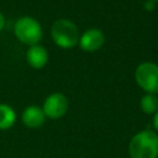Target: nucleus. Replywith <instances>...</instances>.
I'll return each mask as SVG.
<instances>
[{"mask_svg": "<svg viewBox=\"0 0 158 158\" xmlns=\"http://www.w3.org/2000/svg\"><path fill=\"white\" fill-rule=\"evenodd\" d=\"M131 158H158V133L153 130L137 132L130 141Z\"/></svg>", "mask_w": 158, "mask_h": 158, "instance_id": "nucleus-1", "label": "nucleus"}, {"mask_svg": "<svg viewBox=\"0 0 158 158\" xmlns=\"http://www.w3.org/2000/svg\"><path fill=\"white\" fill-rule=\"evenodd\" d=\"M51 37L53 42L63 49L73 48L79 42V30L77 25L68 19H59L51 27Z\"/></svg>", "mask_w": 158, "mask_h": 158, "instance_id": "nucleus-2", "label": "nucleus"}, {"mask_svg": "<svg viewBox=\"0 0 158 158\" xmlns=\"http://www.w3.org/2000/svg\"><path fill=\"white\" fill-rule=\"evenodd\" d=\"M14 33L21 43L27 44L28 47L38 44L43 36L41 23L31 16L20 17L14 26Z\"/></svg>", "mask_w": 158, "mask_h": 158, "instance_id": "nucleus-3", "label": "nucleus"}, {"mask_svg": "<svg viewBox=\"0 0 158 158\" xmlns=\"http://www.w3.org/2000/svg\"><path fill=\"white\" fill-rule=\"evenodd\" d=\"M137 85L148 94L158 93V64L153 62H142L135 72Z\"/></svg>", "mask_w": 158, "mask_h": 158, "instance_id": "nucleus-4", "label": "nucleus"}, {"mask_svg": "<svg viewBox=\"0 0 158 158\" xmlns=\"http://www.w3.org/2000/svg\"><path fill=\"white\" fill-rule=\"evenodd\" d=\"M42 110L44 112V116L48 118H60L67 114L68 99L62 93H52L44 99Z\"/></svg>", "mask_w": 158, "mask_h": 158, "instance_id": "nucleus-5", "label": "nucleus"}, {"mask_svg": "<svg viewBox=\"0 0 158 158\" xmlns=\"http://www.w3.org/2000/svg\"><path fill=\"white\" fill-rule=\"evenodd\" d=\"M105 36L104 32L99 28H89L79 37V47L85 52H94L100 49L104 46Z\"/></svg>", "mask_w": 158, "mask_h": 158, "instance_id": "nucleus-6", "label": "nucleus"}, {"mask_svg": "<svg viewBox=\"0 0 158 158\" xmlns=\"http://www.w3.org/2000/svg\"><path fill=\"white\" fill-rule=\"evenodd\" d=\"M46 116L42 110V107L36 106V105H30L27 106L22 114H21V121L25 126L30 128H38L44 123Z\"/></svg>", "mask_w": 158, "mask_h": 158, "instance_id": "nucleus-7", "label": "nucleus"}, {"mask_svg": "<svg viewBox=\"0 0 158 158\" xmlns=\"http://www.w3.org/2000/svg\"><path fill=\"white\" fill-rule=\"evenodd\" d=\"M26 60L31 68L41 69L48 62V52L41 44L30 46L27 52H26Z\"/></svg>", "mask_w": 158, "mask_h": 158, "instance_id": "nucleus-8", "label": "nucleus"}, {"mask_svg": "<svg viewBox=\"0 0 158 158\" xmlns=\"http://www.w3.org/2000/svg\"><path fill=\"white\" fill-rule=\"evenodd\" d=\"M16 121L15 110L7 104H0V130H9Z\"/></svg>", "mask_w": 158, "mask_h": 158, "instance_id": "nucleus-9", "label": "nucleus"}, {"mask_svg": "<svg viewBox=\"0 0 158 158\" xmlns=\"http://www.w3.org/2000/svg\"><path fill=\"white\" fill-rule=\"evenodd\" d=\"M139 107L141 110L147 114V115H152L156 114L158 110V98L156 94H144L141 100H139Z\"/></svg>", "mask_w": 158, "mask_h": 158, "instance_id": "nucleus-10", "label": "nucleus"}, {"mask_svg": "<svg viewBox=\"0 0 158 158\" xmlns=\"http://www.w3.org/2000/svg\"><path fill=\"white\" fill-rule=\"evenodd\" d=\"M154 5H156V2L147 0V1H146V4H144V9H146V10H148V11H151V10H153V9H154Z\"/></svg>", "mask_w": 158, "mask_h": 158, "instance_id": "nucleus-11", "label": "nucleus"}, {"mask_svg": "<svg viewBox=\"0 0 158 158\" xmlns=\"http://www.w3.org/2000/svg\"><path fill=\"white\" fill-rule=\"evenodd\" d=\"M153 127H154V130L158 132V110H157V112H156L154 116H153Z\"/></svg>", "mask_w": 158, "mask_h": 158, "instance_id": "nucleus-12", "label": "nucleus"}, {"mask_svg": "<svg viewBox=\"0 0 158 158\" xmlns=\"http://www.w3.org/2000/svg\"><path fill=\"white\" fill-rule=\"evenodd\" d=\"M4 26H5V16H4V15H2V12L0 11V32L2 31Z\"/></svg>", "mask_w": 158, "mask_h": 158, "instance_id": "nucleus-13", "label": "nucleus"}, {"mask_svg": "<svg viewBox=\"0 0 158 158\" xmlns=\"http://www.w3.org/2000/svg\"><path fill=\"white\" fill-rule=\"evenodd\" d=\"M149 1H153V2H158V0H149Z\"/></svg>", "mask_w": 158, "mask_h": 158, "instance_id": "nucleus-14", "label": "nucleus"}]
</instances>
